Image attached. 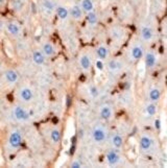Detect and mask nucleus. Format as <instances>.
Segmentation results:
<instances>
[{
    "mask_svg": "<svg viewBox=\"0 0 167 168\" xmlns=\"http://www.w3.org/2000/svg\"><path fill=\"white\" fill-rule=\"evenodd\" d=\"M87 22L90 24V25H95L98 21V17L97 15L94 12H90L87 14Z\"/></svg>",
    "mask_w": 167,
    "mask_h": 168,
    "instance_id": "b1692460",
    "label": "nucleus"
},
{
    "mask_svg": "<svg viewBox=\"0 0 167 168\" xmlns=\"http://www.w3.org/2000/svg\"><path fill=\"white\" fill-rule=\"evenodd\" d=\"M23 0H14L13 1V9L14 11H20L23 7Z\"/></svg>",
    "mask_w": 167,
    "mask_h": 168,
    "instance_id": "cd10ccee",
    "label": "nucleus"
},
{
    "mask_svg": "<svg viewBox=\"0 0 167 168\" xmlns=\"http://www.w3.org/2000/svg\"><path fill=\"white\" fill-rule=\"evenodd\" d=\"M91 58L87 53H84L79 56V66L84 71H89L90 68H91Z\"/></svg>",
    "mask_w": 167,
    "mask_h": 168,
    "instance_id": "9d476101",
    "label": "nucleus"
},
{
    "mask_svg": "<svg viewBox=\"0 0 167 168\" xmlns=\"http://www.w3.org/2000/svg\"><path fill=\"white\" fill-rule=\"evenodd\" d=\"M144 54V50L143 47L140 46V45H135V46L132 47L131 49V58L135 61H139L140 58H142Z\"/></svg>",
    "mask_w": 167,
    "mask_h": 168,
    "instance_id": "9b49d317",
    "label": "nucleus"
},
{
    "mask_svg": "<svg viewBox=\"0 0 167 168\" xmlns=\"http://www.w3.org/2000/svg\"><path fill=\"white\" fill-rule=\"evenodd\" d=\"M148 98H149V101L152 102H157L159 99L161 98V92H160L158 88L150 89L149 93H148Z\"/></svg>",
    "mask_w": 167,
    "mask_h": 168,
    "instance_id": "aec40b11",
    "label": "nucleus"
},
{
    "mask_svg": "<svg viewBox=\"0 0 167 168\" xmlns=\"http://www.w3.org/2000/svg\"><path fill=\"white\" fill-rule=\"evenodd\" d=\"M99 117L104 121H109L113 117V108L110 104H102L99 108Z\"/></svg>",
    "mask_w": 167,
    "mask_h": 168,
    "instance_id": "20e7f679",
    "label": "nucleus"
},
{
    "mask_svg": "<svg viewBox=\"0 0 167 168\" xmlns=\"http://www.w3.org/2000/svg\"><path fill=\"white\" fill-rule=\"evenodd\" d=\"M83 9L79 5H73L70 9V16L74 20H81L83 17Z\"/></svg>",
    "mask_w": 167,
    "mask_h": 168,
    "instance_id": "f3484780",
    "label": "nucleus"
},
{
    "mask_svg": "<svg viewBox=\"0 0 167 168\" xmlns=\"http://www.w3.org/2000/svg\"><path fill=\"white\" fill-rule=\"evenodd\" d=\"M141 38L142 40L146 41V42H148V41L153 40L154 38V30L153 28L150 27V26H143L141 28Z\"/></svg>",
    "mask_w": 167,
    "mask_h": 168,
    "instance_id": "ddd939ff",
    "label": "nucleus"
},
{
    "mask_svg": "<svg viewBox=\"0 0 167 168\" xmlns=\"http://www.w3.org/2000/svg\"><path fill=\"white\" fill-rule=\"evenodd\" d=\"M88 91H89L90 96L93 97V98H96V97H98V95H99V90H98V88L96 87V86H90Z\"/></svg>",
    "mask_w": 167,
    "mask_h": 168,
    "instance_id": "bb28decb",
    "label": "nucleus"
},
{
    "mask_svg": "<svg viewBox=\"0 0 167 168\" xmlns=\"http://www.w3.org/2000/svg\"><path fill=\"white\" fill-rule=\"evenodd\" d=\"M32 62L36 65H38V66L44 65L45 62H46V55L44 54L43 51H40V50H35V51L32 52Z\"/></svg>",
    "mask_w": 167,
    "mask_h": 168,
    "instance_id": "1a4fd4ad",
    "label": "nucleus"
},
{
    "mask_svg": "<svg viewBox=\"0 0 167 168\" xmlns=\"http://www.w3.org/2000/svg\"><path fill=\"white\" fill-rule=\"evenodd\" d=\"M70 167H72V168H79V167H81V163L79 162L78 160H74V161L71 163Z\"/></svg>",
    "mask_w": 167,
    "mask_h": 168,
    "instance_id": "c756f323",
    "label": "nucleus"
},
{
    "mask_svg": "<svg viewBox=\"0 0 167 168\" xmlns=\"http://www.w3.org/2000/svg\"><path fill=\"white\" fill-rule=\"evenodd\" d=\"M9 146L12 149H17L22 144V134L19 130H13L9 133V140H7Z\"/></svg>",
    "mask_w": 167,
    "mask_h": 168,
    "instance_id": "f03ea898",
    "label": "nucleus"
},
{
    "mask_svg": "<svg viewBox=\"0 0 167 168\" xmlns=\"http://www.w3.org/2000/svg\"><path fill=\"white\" fill-rule=\"evenodd\" d=\"M61 138H62V134H61V130L58 128H53L50 132V140H51L53 143H59L61 141Z\"/></svg>",
    "mask_w": 167,
    "mask_h": 168,
    "instance_id": "5701e85b",
    "label": "nucleus"
},
{
    "mask_svg": "<svg viewBox=\"0 0 167 168\" xmlns=\"http://www.w3.org/2000/svg\"><path fill=\"white\" fill-rule=\"evenodd\" d=\"M55 12H57V15H58V17L60 18L61 20L67 19L68 16L70 15V11H68L65 6H58L55 9Z\"/></svg>",
    "mask_w": 167,
    "mask_h": 168,
    "instance_id": "4be33fe9",
    "label": "nucleus"
},
{
    "mask_svg": "<svg viewBox=\"0 0 167 168\" xmlns=\"http://www.w3.org/2000/svg\"><path fill=\"white\" fill-rule=\"evenodd\" d=\"M42 51L44 52V54L46 56H53L55 54V47L50 42H46L42 46Z\"/></svg>",
    "mask_w": 167,
    "mask_h": 168,
    "instance_id": "dca6fc26",
    "label": "nucleus"
},
{
    "mask_svg": "<svg viewBox=\"0 0 167 168\" xmlns=\"http://www.w3.org/2000/svg\"><path fill=\"white\" fill-rule=\"evenodd\" d=\"M106 162L110 166H115L120 162V155L116 151H109L106 154Z\"/></svg>",
    "mask_w": 167,
    "mask_h": 168,
    "instance_id": "39448f33",
    "label": "nucleus"
},
{
    "mask_svg": "<svg viewBox=\"0 0 167 168\" xmlns=\"http://www.w3.org/2000/svg\"><path fill=\"white\" fill-rule=\"evenodd\" d=\"M108 68L111 72L113 73H118L121 69H122V64L121 62L117 58H113L108 63Z\"/></svg>",
    "mask_w": 167,
    "mask_h": 168,
    "instance_id": "4468645a",
    "label": "nucleus"
},
{
    "mask_svg": "<svg viewBox=\"0 0 167 168\" xmlns=\"http://www.w3.org/2000/svg\"><path fill=\"white\" fill-rule=\"evenodd\" d=\"M155 128H157V130H160V128H161V121H160V119H156Z\"/></svg>",
    "mask_w": 167,
    "mask_h": 168,
    "instance_id": "7c9ffc66",
    "label": "nucleus"
},
{
    "mask_svg": "<svg viewBox=\"0 0 167 168\" xmlns=\"http://www.w3.org/2000/svg\"><path fill=\"white\" fill-rule=\"evenodd\" d=\"M95 67H96V69H97L98 71H104V60L98 58L97 61H96V63H95Z\"/></svg>",
    "mask_w": 167,
    "mask_h": 168,
    "instance_id": "c85d7f7f",
    "label": "nucleus"
},
{
    "mask_svg": "<svg viewBox=\"0 0 167 168\" xmlns=\"http://www.w3.org/2000/svg\"><path fill=\"white\" fill-rule=\"evenodd\" d=\"M4 78H5L6 83L14 85L19 81V73L13 69H9L4 72Z\"/></svg>",
    "mask_w": 167,
    "mask_h": 168,
    "instance_id": "6e6552de",
    "label": "nucleus"
},
{
    "mask_svg": "<svg viewBox=\"0 0 167 168\" xmlns=\"http://www.w3.org/2000/svg\"><path fill=\"white\" fill-rule=\"evenodd\" d=\"M42 7H43L45 11H47L48 13H51L53 9H55V4L50 1V0H43L42 2Z\"/></svg>",
    "mask_w": 167,
    "mask_h": 168,
    "instance_id": "a878e982",
    "label": "nucleus"
},
{
    "mask_svg": "<svg viewBox=\"0 0 167 168\" xmlns=\"http://www.w3.org/2000/svg\"><path fill=\"white\" fill-rule=\"evenodd\" d=\"M96 55H97L98 58L100 60H106L109 55V48L104 45H100L96 48Z\"/></svg>",
    "mask_w": 167,
    "mask_h": 168,
    "instance_id": "6ab92c4d",
    "label": "nucleus"
},
{
    "mask_svg": "<svg viewBox=\"0 0 167 168\" xmlns=\"http://www.w3.org/2000/svg\"><path fill=\"white\" fill-rule=\"evenodd\" d=\"M19 97L22 101L30 102L34 98V92L29 87L24 86V87L20 88V90H19Z\"/></svg>",
    "mask_w": 167,
    "mask_h": 168,
    "instance_id": "423d86ee",
    "label": "nucleus"
},
{
    "mask_svg": "<svg viewBox=\"0 0 167 168\" xmlns=\"http://www.w3.org/2000/svg\"><path fill=\"white\" fill-rule=\"evenodd\" d=\"M145 111H146V114L148 116H154V115H156V113H157V106L155 104V102L150 101L149 103L146 106Z\"/></svg>",
    "mask_w": 167,
    "mask_h": 168,
    "instance_id": "393cba45",
    "label": "nucleus"
},
{
    "mask_svg": "<svg viewBox=\"0 0 167 168\" xmlns=\"http://www.w3.org/2000/svg\"><path fill=\"white\" fill-rule=\"evenodd\" d=\"M6 30L12 36L17 37L21 34V27L17 22H9L6 24Z\"/></svg>",
    "mask_w": 167,
    "mask_h": 168,
    "instance_id": "f8f14e48",
    "label": "nucleus"
},
{
    "mask_svg": "<svg viewBox=\"0 0 167 168\" xmlns=\"http://www.w3.org/2000/svg\"><path fill=\"white\" fill-rule=\"evenodd\" d=\"M13 116L18 121H26L29 119L30 115L25 108L21 107V106H16L13 109Z\"/></svg>",
    "mask_w": 167,
    "mask_h": 168,
    "instance_id": "7ed1b4c3",
    "label": "nucleus"
},
{
    "mask_svg": "<svg viewBox=\"0 0 167 168\" xmlns=\"http://www.w3.org/2000/svg\"><path fill=\"white\" fill-rule=\"evenodd\" d=\"M81 7L83 9L84 12L88 14L90 12H93V9H94V3H93L92 0H81Z\"/></svg>",
    "mask_w": 167,
    "mask_h": 168,
    "instance_id": "412c9836",
    "label": "nucleus"
},
{
    "mask_svg": "<svg viewBox=\"0 0 167 168\" xmlns=\"http://www.w3.org/2000/svg\"><path fill=\"white\" fill-rule=\"evenodd\" d=\"M111 142L115 149H120L123 145V138L119 133H115L111 138Z\"/></svg>",
    "mask_w": 167,
    "mask_h": 168,
    "instance_id": "2eb2a0df",
    "label": "nucleus"
},
{
    "mask_svg": "<svg viewBox=\"0 0 167 168\" xmlns=\"http://www.w3.org/2000/svg\"><path fill=\"white\" fill-rule=\"evenodd\" d=\"M107 136H108L107 130H106V128L102 124L95 125L93 128L92 132H91V138H92V140L94 142L98 143V144L104 142L106 139H107Z\"/></svg>",
    "mask_w": 167,
    "mask_h": 168,
    "instance_id": "f257e3e1",
    "label": "nucleus"
},
{
    "mask_svg": "<svg viewBox=\"0 0 167 168\" xmlns=\"http://www.w3.org/2000/svg\"><path fill=\"white\" fill-rule=\"evenodd\" d=\"M154 144V140L147 135H143L141 136L140 140H139V146L141 148V151H148L149 149H152Z\"/></svg>",
    "mask_w": 167,
    "mask_h": 168,
    "instance_id": "0eeeda50",
    "label": "nucleus"
},
{
    "mask_svg": "<svg viewBox=\"0 0 167 168\" xmlns=\"http://www.w3.org/2000/svg\"><path fill=\"white\" fill-rule=\"evenodd\" d=\"M157 63V56L153 51H148L145 54V66L147 68H153Z\"/></svg>",
    "mask_w": 167,
    "mask_h": 168,
    "instance_id": "a211bd4d",
    "label": "nucleus"
}]
</instances>
